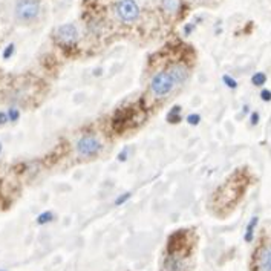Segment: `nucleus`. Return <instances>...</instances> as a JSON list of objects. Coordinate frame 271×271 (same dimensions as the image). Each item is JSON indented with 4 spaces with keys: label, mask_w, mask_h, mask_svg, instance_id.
Here are the masks:
<instances>
[{
    "label": "nucleus",
    "mask_w": 271,
    "mask_h": 271,
    "mask_svg": "<svg viewBox=\"0 0 271 271\" xmlns=\"http://www.w3.org/2000/svg\"><path fill=\"white\" fill-rule=\"evenodd\" d=\"M189 78V67L184 63H173L157 72L150 80V92L155 98H165Z\"/></svg>",
    "instance_id": "obj_1"
},
{
    "label": "nucleus",
    "mask_w": 271,
    "mask_h": 271,
    "mask_svg": "<svg viewBox=\"0 0 271 271\" xmlns=\"http://www.w3.org/2000/svg\"><path fill=\"white\" fill-rule=\"evenodd\" d=\"M40 15V0H19L15 3V19L22 23H31Z\"/></svg>",
    "instance_id": "obj_2"
},
{
    "label": "nucleus",
    "mask_w": 271,
    "mask_h": 271,
    "mask_svg": "<svg viewBox=\"0 0 271 271\" xmlns=\"http://www.w3.org/2000/svg\"><path fill=\"white\" fill-rule=\"evenodd\" d=\"M115 12H116L118 19H120V22L130 25L138 20L140 6L135 0H120V2L115 5Z\"/></svg>",
    "instance_id": "obj_3"
},
{
    "label": "nucleus",
    "mask_w": 271,
    "mask_h": 271,
    "mask_svg": "<svg viewBox=\"0 0 271 271\" xmlns=\"http://www.w3.org/2000/svg\"><path fill=\"white\" fill-rule=\"evenodd\" d=\"M75 149L80 157L94 158L100 155V152L103 150V144H101V141L97 137H94V135H83L81 138H78Z\"/></svg>",
    "instance_id": "obj_4"
},
{
    "label": "nucleus",
    "mask_w": 271,
    "mask_h": 271,
    "mask_svg": "<svg viewBox=\"0 0 271 271\" xmlns=\"http://www.w3.org/2000/svg\"><path fill=\"white\" fill-rule=\"evenodd\" d=\"M54 37H55L58 45H61L64 48H71V46H75L78 43L80 34H78V29L75 25L66 23V25H61L55 29Z\"/></svg>",
    "instance_id": "obj_5"
},
{
    "label": "nucleus",
    "mask_w": 271,
    "mask_h": 271,
    "mask_svg": "<svg viewBox=\"0 0 271 271\" xmlns=\"http://www.w3.org/2000/svg\"><path fill=\"white\" fill-rule=\"evenodd\" d=\"M182 8V0H161V9L167 15H178Z\"/></svg>",
    "instance_id": "obj_6"
},
{
    "label": "nucleus",
    "mask_w": 271,
    "mask_h": 271,
    "mask_svg": "<svg viewBox=\"0 0 271 271\" xmlns=\"http://www.w3.org/2000/svg\"><path fill=\"white\" fill-rule=\"evenodd\" d=\"M259 271H271V245L264 247L258 259Z\"/></svg>",
    "instance_id": "obj_7"
},
{
    "label": "nucleus",
    "mask_w": 271,
    "mask_h": 271,
    "mask_svg": "<svg viewBox=\"0 0 271 271\" xmlns=\"http://www.w3.org/2000/svg\"><path fill=\"white\" fill-rule=\"evenodd\" d=\"M53 221H54V213L53 212H45V213H42L37 217V224H40V225L49 224V222H53Z\"/></svg>",
    "instance_id": "obj_8"
},
{
    "label": "nucleus",
    "mask_w": 271,
    "mask_h": 271,
    "mask_svg": "<svg viewBox=\"0 0 271 271\" xmlns=\"http://www.w3.org/2000/svg\"><path fill=\"white\" fill-rule=\"evenodd\" d=\"M253 84H255V86H262V84L267 81V75L265 74H262V72H258V74H255L253 75Z\"/></svg>",
    "instance_id": "obj_9"
},
{
    "label": "nucleus",
    "mask_w": 271,
    "mask_h": 271,
    "mask_svg": "<svg viewBox=\"0 0 271 271\" xmlns=\"http://www.w3.org/2000/svg\"><path fill=\"white\" fill-rule=\"evenodd\" d=\"M256 222H258V217H253V221L250 222V225H248V230H247V236H245V239H247V241H251V234H253V228H255Z\"/></svg>",
    "instance_id": "obj_10"
},
{
    "label": "nucleus",
    "mask_w": 271,
    "mask_h": 271,
    "mask_svg": "<svg viewBox=\"0 0 271 271\" xmlns=\"http://www.w3.org/2000/svg\"><path fill=\"white\" fill-rule=\"evenodd\" d=\"M199 121H201V116H199L198 113H192V115L187 116V123H189L190 126H196Z\"/></svg>",
    "instance_id": "obj_11"
},
{
    "label": "nucleus",
    "mask_w": 271,
    "mask_h": 271,
    "mask_svg": "<svg viewBox=\"0 0 271 271\" xmlns=\"http://www.w3.org/2000/svg\"><path fill=\"white\" fill-rule=\"evenodd\" d=\"M129 198H130V193H123L121 196H118V198H116L115 206H121V204H124V202H126Z\"/></svg>",
    "instance_id": "obj_12"
},
{
    "label": "nucleus",
    "mask_w": 271,
    "mask_h": 271,
    "mask_svg": "<svg viewBox=\"0 0 271 271\" xmlns=\"http://www.w3.org/2000/svg\"><path fill=\"white\" fill-rule=\"evenodd\" d=\"M224 83L227 84V86L230 88V89H234L236 86H238V83H236L231 77H228V75H224Z\"/></svg>",
    "instance_id": "obj_13"
},
{
    "label": "nucleus",
    "mask_w": 271,
    "mask_h": 271,
    "mask_svg": "<svg viewBox=\"0 0 271 271\" xmlns=\"http://www.w3.org/2000/svg\"><path fill=\"white\" fill-rule=\"evenodd\" d=\"M8 118H9L11 121H17V120H19V110L11 109V110L8 112Z\"/></svg>",
    "instance_id": "obj_14"
},
{
    "label": "nucleus",
    "mask_w": 271,
    "mask_h": 271,
    "mask_svg": "<svg viewBox=\"0 0 271 271\" xmlns=\"http://www.w3.org/2000/svg\"><path fill=\"white\" fill-rule=\"evenodd\" d=\"M12 53H14V45L11 43V45H8L6 49L3 51V57H5V58H9V57L12 55Z\"/></svg>",
    "instance_id": "obj_15"
},
{
    "label": "nucleus",
    "mask_w": 271,
    "mask_h": 271,
    "mask_svg": "<svg viewBox=\"0 0 271 271\" xmlns=\"http://www.w3.org/2000/svg\"><path fill=\"white\" fill-rule=\"evenodd\" d=\"M261 97H262V100L268 101V100H271V92H270V91H267V89H264V91L261 92Z\"/></svg>",
    "instance_id": "obj_16"
},
{
    "label": "nucleus",
    "mask_w": 271,
    "mask_h": 271,
    "mask_svg": "<svg viewBox=\"0 0 271 271\" xmlns=\"http://www.w3.org/2000/svg\"><path fill=\"white\" fill-rule=\"evenodd\" d=\"M8 120H9V118H8V113H6V112H0V124H5Z\"/></svg>",
    "instance_id": "obj_17"
},
{
    "label": "nucleus",
    "mask_w": 271,
    "mask_h": 271,
    "mask_svg": "<svg viewBox=\"0 0 271 271\" xmlns=\"http://www.w3.org/2000/svg\"><path fill=\"white\" fill-rule=\"evenodd\" d=\"M253 124L255 123H258V113H253V121H251Z\"/></svg>",
    "instance_id": "obj_18"
},
{
    "label": "nucleus",
    "mask_w": 271,
    "mask_h": 271,
    "mask_svg": "<svg viewBox=\"0 0 271 271\" xmlns=\"http://www.w3.org/2000/svg\"><path fill=\"white\" fill-rule=\"evenodd\" d=\"M0 152H2V143H0Z\"/></svg>",
    "instance_id": "obj_19"
}]
</instances>
